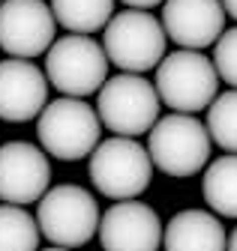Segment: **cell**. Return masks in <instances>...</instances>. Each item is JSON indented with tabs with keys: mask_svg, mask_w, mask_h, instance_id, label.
<instances>
[{
	"mask_svg": "<svg viewBox=\"0 0 237 251\" xmlns=\"http://www.w3.org/2000/svg\"><path fill=\"white\" fill-rule=\"evenodd\" d=\"M102 135L99 114L75 96H60L42 108L36 117V138L51 159L78 162L87 159Z\"/></svg>",
	"mask_w": 237,
	"mask_h": 251,
	"instance_id": "6da1fadb",
	"label": "cell"
},
{
	"mask_svg": "<svg viewBox=\"0 0 237 251\" xmlns=\"http://www.w3.org/2000/svg\"><path fill=\"white\" fill-rule=\"evenodd\" d=\"M168 33L162 27V18L150 15L147 9H123L111 15V21L102 30V48L108 54V63H114L120 72H150L165 57Z\"/></svg>",
	"mask_w": 237,
	"mask_h": 251,
	"instance_id": "7a4b0ae2",
	"label": "cell"
},
{
	"mask_svg": "<svg viewBox=\"0 0 237 251\" xmlns=\"http://www.w3.org/2000/svg\"><path fill=\"white\" fill-rule=\"evenodd\" d=\"M147 152L153 159V168H159L168 176H192L201 168H207L210 159V132L207 123L195 120V114H168L153 123L147 132Z\"/></svg>",
	"mask_w": 237,
	"mask_h": 251,
	"instance_id": "3957f363",
	"label": "cell"
},
{
	"mask_svg": "<svg viewBox=\"0 0 237 251\" xmlns=\"http://www.w3.org/2000/svg\"><path fill=\"white\" fill-rule=\"evenodd\" d=\"M108 54L105 48L87 33H66L54 39L45 54V75L54 90L63 96L84 99L108 81Z\"/></svg>",
	"mask_w": 237,
	"mask_h": 251,
	"instance_id": "277c9868",
	"label": "cell"
},
{
	"mask_svg": "<svg viewBox=\"0 0 237 251\" xmlns=\"http://www.w3.org/2000/svg\"><path fill=\"white\" fill-rule=\"evenodd\" d=\"M219 90V72L213 60H207L201 51L180 48L174 54H165L156 66V93L159 99L180 114L207 111L216 99Z\"/></svg>",
	"mask_w": 237,
	"mask_h": 251,
	"instance_id": "5b68a950",
	"label": "cell"
},
{
	"mask_svg": "<svg viewBox=\"0 0 237 251\" xmlns=\"http://www.w3.org/2000/svg\"><path fill=\"white\" fill-rule=\"evenodd\" d=\"M159 102L162 99L156 84H150L138 72H120L99 87L96 114L114 135L135 138L153 129V123L159 120Z\"/></svg>",
	"mask_w": 237,
	"mask_h": 251,
	"instance_id": "8992f818",
	"label": "cell"
},
{
	"mask_svg": "<svg viewBox=\"0 0 237 251\" xmlns=\"http://www.w3.org/2000/svg\"><path fill=\"white\" fill-rule=\"evenodd\" d=\"M153 176V159L135 138L114 135L90 152V179L111 201L138 198Z\"/></svg>",
	"mask_w": 237,
	"mask_h": 251,
	"instance_id": "52a82bcc",
	"label": "cell"
},
{
	"mask_svg": "<svg viewBox=\"0 0 237 251\" xmlns=\"http://www.w3.org/2000/svg\"><path fill=\"white\" fill-rule=\"evenodd\" d=\"M36 222L48 242L78 248L99 233V203L81 185H57L39 198Z\"/></svg>",
	"mask_w": 237,
	"mask_h": 251,
	"instance_id": "ba28073f",
	"label": "cell"
},
{
	"mask_svg": "<svg viewBox=\"0 0 237 251\" xmlns=\"http://www.w3.org/2000/svg\"><path fill=\"white\" fill-rule=\"evenodd\" d=\"M57 18L45 0H3L0 3V48L12 57H39L54 42Z\"/></svg>",
	"mask_w": 237,
	"mask_h": 251,
	"instance_id": "9c48e42d",
	"label": "cell"
},
{
	"mask_svg": "<svg viewBox=\"0 0 237 251\" xmlns=\"http://www.w3.org/2000/svg\"><path fill=\"white\" fill-rule=\"evenodd\" d=\"M45 155V150L27 141L0 147V201L27 206L45 195L51 182V165Z\"/></svg>",
	"mask_w": 237,
	"mask_h": 251,
	"instance_id": "30bf717a",
	"label": "cell"
},
{
	"mask_svg": "<svg viewBox=\"0 0 237 251\" xmlns=\"http://www.w3.org/2000/svg\"><path fill=\"white\" fill-rule=\"evenodd\" d=\"M162 222L147 206L132 201H114V206L99 218L102 251H159Z\"/></svg>",
	"mask_w": 237,
	"mask_h": 251,
	"instance_id": "8fae6325",
	"label": "cell"
},
{
	"mask_svg": "<svg viewBox=\"0 0 237 251\" xmlns=\"http://www.w3.org/2000/svg\"><path fill=\"white\" fill-rule=\"evenodd\" d=\"M48 75L36 63H27L24 57L3 60L0 63V120H36L48 105Z\"/></svg>",
	"mask_w": 237,
	"mask_h": 251,
	"instance_id": "7c38bea8",
	"label": "cell"
},
{
	"mask_svg": "<svg viewBox=\"0 0 237 251\" xmlns=\"http://www.w3.org/2000/svg\"><path fill=\"white\" fill-rule=\"evenodd\" d=\"M225 18L228 15L222 0H165L162 3V27L168 39L192 51L213 45L225 30Z\"/></svg>",
	"mask_w": 237,
	"mask_h": 251,
	"instance_id": "4fadbf2b",
	"label": "cell"
},
{
	"mask_svg": "<svg viewBox=\"0 0 237 251\" xmlns=\"http://www.w3.org/2000/svg\"><path fill=\"white\" fill-rule=\"evenodd\" d=\"M165 251H228L225 227L213 212L204 209H183L177 212L165 233H162Z\"/></svg>",
	"mask_w": 237,
	"mask_h": 251,
	"instance_id": "5bb4252c",
	"label": "cell"
},
{
	"mask_svg": "<svg viewBox=\"0 0 237 251\" xmlns=\"http://www.w3.org/2000/svg\"><path fill=\"white\" fill-rule=\"evenodd\" d=\"M201 195L213 212L225 218H237V152L213 159L204 168Z\"/></svg>",
	"mask_w": 237,
	"mask_h": 251,
	"instance_id": "9a60e30c",
	"label": "cell"
},
{
	"mask_svg": "<svg viewBox=\"0 0 237 251\" xmlns=\"http://www.w3.org/2000/svg\"><path fill=\"white\" fill-rule=\"evenodd\" d=\"M51 12L66 33H96L114 15V0H51Z\"/></svg>",
	"mask_w": 237,
	"mask_h": 251,
	"instance_id": "2e32d148",
	"label": "cell"
},
{
	"mask_svg": "<svg viewBox=\"0 0 237 251\" xmlns=\"http://www.w3.org/2000/svg\"><path fill=\"white\" fill-rule=\"evenodd\" d=\"M39 236V222L24 206H0V251H36Z\"/></svg>",
	"mask_w": 237,
	"mask_h": 251,
	"instance_id": "e0dca14e",
	"label": "cell"
},
{
	"mask_svg": "<svg viewBox=\"0 0 237 251\" xmlns=\"http://www.w3.org/2000/svg\"><path fill=\"white\" fill-rule=\"evenodd\" d=\"M207 132H210V141L219 144L225 152H237V87L210 102Z\"/></svg>",
	"mask_w": 237,
	"mask_h": 251,
	"instance_id": "ac0fdd59",
	"label": "cell"
},
{
	"mask_svg": "<svg viewBox=\"0 0 237 251\" xmlns=\"http://www.w3.org/2000/svg\"><path fill=\"white\" fill-rule=\"evenodd\" d=\"M213 66L228 87H237V27L222 30V36L213 42Z\"/></svg>",
	"mask_w": 237,
	"mask_h": 251,
	"instance_id": "d6986e66",
	"label": "cell"
},
{
	"mask_svg": "<svg viewBox=\"0 0 237 251\" xmlns=\"http://www.w3.org/2000/svg\"><path fill=\"white\" fill-rule=\"evenodd\" d=\"M126 6H132V9H153V6H159V3H165V0H123Z\"/></svg>",
	"mask_w": 237,
	"mask_h": 251,
	"instance_id": "ffe728a7",
	"label": "cell"
},
{
	"mask_svg": "<svg viewBox=\"0 0 237 251\" xmlns=\"http://www.w3.org/2000/svg\"><path fill=\"white\" fill-rule=\"evenodd\" d=\"M222 6H225V15H231L237 21V0H222Z\"/></svg>",
	"mask_w": 237,
	"mask_h": 251,
	"instance_id": "44dd1931",
	"label": "cell"
},
{
	"mask_svg": "<svg viewBox=\"0 0 237 251\" xmlns=\"http://www.w3.org/2000/svg\"><path fill=\"white\" fill-rule=\"evenodd\" d=\"M228 251H237V230L228 236Z\"/></svg>",
	"mask_w": 237,
	"mask_h": 251,
	"instance_id": "7402d4cb",
	"label": "cell"
},
{
	"mask_svg": "<svg viewBox=\"0 0 237 251\" xmlns=\"http://www.w3.org/2000/svg\"><path fill=\"white\" fill-rule=\"evenodd\" d=\"M45 251H72V248H63V245H54V248H45Z\"/></svg>",
	"mask_w": 237,
	"mask_h": 251,
	"instance_id": "603a6c76",
	"label": "cell"
},
{
	"mask_svg": "<svg viewBox=\"0 0 237 251\" xmlns=\"http://www.w3.org/2000/svg\"><path fill=\"white\" fill-rule=\"evenodd\" d=\"M0 3H3V0H0Z\"/></svg>",
	"mask_w": 237,
	"mask_h": 251,
	"instance_id": "cb8c5ba5",
	"label": "cell"
}]
</instances>
